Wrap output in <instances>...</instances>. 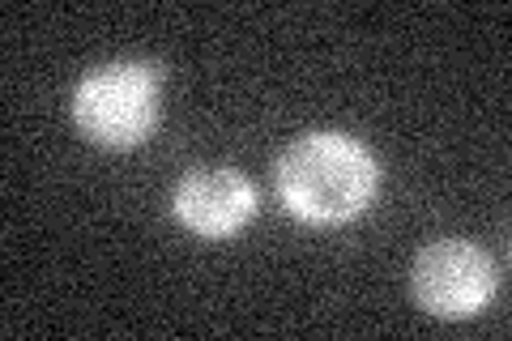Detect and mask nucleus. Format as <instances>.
Listing matches in <instances>:
<instances>
[{"mask_svg":"<svg viewBox=\"0 0 512 341\" xmlns=\"http://www.w3.org/2000/svg\"><path fill=\"white\" fill-rule=\"evenodd\" d=\"M278 192L295 218L333 226L367 209L376 192V162L359 141L316 133L282 154Z\"/></svg>","mask_w":512,"mask_h":341,"instance_id":"nucleus-1","label":"nucleus"},{"mask_svg":"<svg viewBox=\"0 0 512 341\" xmlns=\"http://www.w3.org/2000/svg\"><path fill=\"white\" fill-rule=\"evenodd\" d=\"M77 128L111 150H128L150 137L158 120V69L154 64H111L86 77L73 99Z\"/></svg>","mask_w":512,"mask_h":341,"instance_id":"nucleus-2","label":"nucleus"},{"mask_svg":"<svg viewBox=\"0 0 512 341\" xmlns=\"http://www.w3.org/2000/svg\"><path fill=\"white\" fill-rule=\"evenodd\" d=\"M491 290H495V269L470 243H457V239L436 243L414 265V295H419L427 312L448 320L483 312Z\"/></svg>","mask_w":512,"mask_h":341,"instance_id":"nucleus-3","label":"nucleus"},{"mask_svg":"<svg viewBox=\"0 0 512 341\" xmlns=\"http://www.w3.org/2000/svg\"><path fill=\"white\" fill-rule=\"evenodd\" d=\"M252 214H256V188L239 171H218V167L192 171L175 188V218L201 239L235 235Z\"/></svg>","mask_w":512,"mask_h":341,"instance_id":"nucleus-4","label":"nucleus"}]
</instances>
